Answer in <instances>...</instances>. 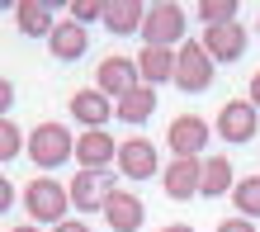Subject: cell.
Returning a JSON list of instances; mask_svg holds the SVG:
<instances>
[{
	"instance_id": "obj_1",
	"label": "cell",
	"mask_w": 260,
	"mask_h": 232,
	"mask_svg": "<svg viewBox=\"0 0 260 232\" xmlns=\"http://www.w3.org/2000/svg\"><path fill=\"white\" fill-rule=\"evenodd\" d=\"M28 161L43 166V171H57V166H67L76 161V137L67 123H57V119H43L34 133H28Z\"/></svg>"
},
{
	"instance_id": "obj_2",
	"label": "cell",
	"mask_w": 260,
	"mask_h": 232,
	"mask_svg": "<svg viewBox=\"0 0 260 232\" xmlns=\"http://www.w3.org/2000/svg\"><path fill=\"white\" fill-rule=\"evenodd\" d=\"M24 204H28V223H67V209H71V185H57L52 176H38V180H28V190H24Z\"/></svg>"
},
{
	"instance_id": "obj_3",
	"label": "cell",
	"mask_w": 260,
	"mask_h": 232,
	"mask_svg": "<svg viewBox=\"0 0 260 232\" xmlns=\"http://www.w3.org/2000/svg\"><path fill=\"white\" fill-rule=\"evenodd\" d=\"M185 10L171 5V0H156V5H147V24H142V43L147 48H175V43H185Z\"/></svg>"
},
{
	"instance_id": "obj_4",
	"label": "cell",
	"mask_w": 260,
	"mask_h": 232,
	"mask_svg": "<svg viewBox=\"0 0 260 232\" xmlns=\"http://www.w3.org/2000/svg\"><path fill=\"white\" fill-rule=\"evenodd\" d=\"M213 71H218V62H213V57L204 52V43L185 38V43L175 48V85H180V90H189V95H199V90H208Z\"/></svg>"
},
{
	"instance_id": "obj_5",
	"label": "cell",
	"mask_w": 260,
	"mask_h": 232,
	"mask_svg": "<svg viewBox=\"0 0 260 232\" xmlns=\"http://www.w3.org/2000/svg\"><path fill=\"white\" fill-rule=\"evenodd\" d=\"M255 133H260V109L251 100H227L218 109V137H222V142L241 147V142H251Z\"/></svg>"
},
{
	"instance_id": "obj_6",
	"label": "cell",
	"mask_w": 260,
	"mask_h": 232,
	"mask_svg": "<svg viewBox=\"0 0 260 232\" xmlns=\"http://www.w3.org/2000/svg\"><path fill=\"white\" fill-rule=\"evenodd\" d=\"M118 190L109 171H76L71 176V209L81 213H104V204H109V194Z\"/></svg>"
},
{
	"instance_id": "obj_7",
	"label": "cell",
	"mask_w": 260,
	"mask_h": 232,
	"mask_svg": "<svg viewBox=\"0 0 260 232\" xmlns=\"http://www.w3.org/2000/svg\"><path fill=\"white\" fill-rule=\"evenodd\" d=\"M161 185H166V199H199L204 190V157H171V166L161 171Z\"/></svg>"
},
{
	"instance_id": "obj_8",
	"label": "cell",
	"mask_w": 260,
	"mask_h": 232,
	"mask_svg": "<svg viewBox=\"0 0 260 232\" xmlns=\"http://www.w3.org/2000/svg\"><path fill=\"white\" fill-rule=\"evenodd\" d=\"M208 137H213V128H208V119H199V114H180V119H171V128H166V142H171L175 157H204Z\"/></svg>"
},
{
	"instance_id": "obj_9",
	"label": "cell",
	"mask_w": 260,
	"mask_h": 232,
	"mask_svg": "<svg viewBox=\"0 0 260 232\" xmlns=\"http://www.w3.org/2000/svg\"><path fill=\"white\" fill-rule=\"evenodd\" d=\"M95 81H100V90H104L109 100H123L128 90L142 85V71H137L133 57H118V52H114V57H104L100 67H95Z\"/></svg>"
},
{
	"instance_id": "obj_10",
	"label": "cell",
	"mask_w": 260,
	"mask_h": 232,
	"mask_svg": "<svg viewBox=\"0 0 260 232\" xmlns=\"http://www.w3.org/2000/svg\"><path fill=\"white\" fill-rule=\"evenodd\" d=\"M76 161H81V171H109L118 166V142L104 128H85L76 137Z\"/></svg>"
},
{
	"instance_id": "obj_11",
	"label": "cell",
	"mask_w": 260,
	"mask_h": 232,
	"mask_svg": "<svg viewBox=\"0 0 260 232\" xmlns=\"http://www.w3.org/2000/svg\"><path fill=\"white\" fill-rule=\"evenodd\" d=\"M204 52L218 62V67H227V62H237L241 52H246V28H241V19L232 24H218V28H204Z\"/></svg>"
},
{
	"instance_id": "obj_12",
	"label": "cell",
	"mask_w": 260,
	"mask_h": 232,
	"mask_svg": "<svg viewBox=\"0 0 260 232\" xmlns=\"http://www.w3.org/2000/svg\"><path fill=\"white\" fill-rule=\"evenodd\" d=\"M104 223H109L114 232H142V223H147V204H142V194H133V190H114V194H109V204H104Z\"/></svg>"
},
{
	"instance_id": "obj_13",
	"label": "cell",
	"mask_w": 260,
	"mask_h": 232,
	"mask_svg": "<svg viewBox=\"0 0 260 232\" xmlns=\"http://www.w3.org/2000/svg\"><path fill=\"white\" fill-rule=\"evenodd\" d=\"M118 171H123L128 180H151V176H161L156 147H151L147 137H128V142H118Z\"/></svg>"
},
{
	"instance_id": "obj_14",
	"label": "cell",
	"mask_w": 260,
	"mask_h": 232,
	"mask_svg": "<svg viewBox=\"0 0 260 232\" xmlns=\"http://www.w3.org/2000/svg\"><path fill=\"white\" fill-rule=\"evenodd\" d=\"M71 119L81 123V128H104L109 119H118V109H114V100L104 95L100 85H90V90H76L71 95Z\"/></svg>"
},
{
	"instance_id": "obj_15",
	"label": "cell",
	"mask_w": 260,
	"mask_h": 232,
	"mask_svg": "<svg viewBox=\"0 0 260 232\" xmlns=\"http://www.w3.org/2000/svg\"><path fill=\"white\" fill-rule=\"evenodd\" d=\"M14 24H19L24 38H52V28L62 19H57V5H48V0H19L14 5Z\"/></svg>"
},
{
	"instance_id": "obj_16",
	"label": "cell",
	"mask_w": 260,
	"mask_h": 232,
	"mask_svg": "<svg viewBox=\"0 0 260 232\" xmlns=\"http://www.w3.org/2000/svg\"><path fill=\"white\" fill-rule=\"evenodd\" d=\"M90 48V34H85V24H76V19H62L52 28V38H48V52L57 62H81Z\"/></svg>"
},
{
	"instance_id": "obj_17",
	"label": "cell",
	"mask_w": 260,
	"mask_h": 232,
	"mask_svg": "<svg viewBox=\"0 0 260 232\" xmlns=\"http://www.w3.org/2000/svg\"><path fill=\"white\" fill-rule=\"evenodd\" d=\"M142 24H147V10L137 5V0H104V28H109V34L128 38Z\"/></svg>"
},
{
	"instance_id": "obj_18",
	"label": "cell",
	"mask_w": 260,
	"mask_h": 232,
	"mask_svg": "<svg viewBox=\"0 0 260 232\" xmlns=\"http://www.w3.org/2000/svg\"><path fill=\"white\" fill-rule=\"evenodd\" d=\"M137 71H142V85H151V90L161 81H175V48H142Z\"/></svg>"
},
{
	"instance_id": "obj_19",
	"label": "cell",
	"mask_w": 260,
	"mask_h": 232,
	"mask_svg": "<svg viewBox=\"0 0 260 232\" xmlns=\"http://www.w3.org/2000/svg\"><path fill=\"white\" fill-rule=\"evenodd\" d=\"M114 109H118V123H147L151 114H156V90L137 85V90H128L123 100H114Z\"/></svg>"
},
{
	"instance_id": "obj_20",
	"label": "cell",
	"mask_w": 260,
	"mask_h": 232,
	"mask_svg": "<svg viewBox=\"0 0 260 232\" xmlns=\"http://www.w3.org/2000/svg\"><path fill=\"white\" fill-rule=\"evenodd\" d=\"M237 190V176H232V157H204V199H218V194H232Z\"/></svg>"
},
{
	"instance_id": "obj_21",
	"label": "cell",
	"mask_w": 260,
	"mask_h": 232,
	"mask_svg": "<svg viewBox=\"0 0 260 232\" xmlns=\"http://www.w3.org/2000/svg\"><path fill=\"white\" fill-rule=\"evenodd\" d=\"M232 204H237V213L241 218H260V176H241L237 180V190H232Z\"/></svg>"
},
{
	"instance_id": "obj_22",
	"label": "cell",
	"mask_w": 260,
	"mask_h": 232,
	"mask_svg": "<svg viewBox=\"0 0 260 232\" xmlns=\"http://www.w3.org/2000/svg\"><path fill=\"white\" fill-rule=\"evenodd\" d=\"M241 10V0H199V19L204 28H218V24H232Z\"/></svg>"
},
{
	"instance_id": "obj_23",
	"label": "cell",
	"mask_w": 260,
	"mask_h": 232,
	"mask_svg": "<svg viewBox=\"0 0 260 232\" xmlns=\"http://www.w3.org/2000/svg\"><path fill=\"white\" fill-rule=\"evenodd\" d=\"M19 152H24V133H19V123H14V119H0V157L14 161Z\"/></svg>"
},
{
	"instance_id": "obj_24",
	"label": "cell",
	"mask_w": 260,
	"mask_h": 232,
	"mask_svg": "<svg viewBox=\"0 0 260 232\" xmlns=\"http://www.w3.org/2000/svg\"><path fill=\"white\" fill-rule=\"evenodd\" d=\"M67 19H76V24H95V19H104V5L100 0H71V14Z\"/></svg>"
},
{
	"instance_id": "obj_25",
	"label": "cell",
	"mask_w": 260,
	"mask_h": 232,
	"mask_svg": "<svg viewBox=\"0 0 260 232\" xmlns=\"http://www.w3.org/2000/svg\"><path fill=\"white\" fill-rule=\"evenodd\" d=\"M218 232H255V223H251V218H241V213H237V218L218 223Z\"/></svg>"
},
{
	"instance_id": "obj_26",
	"label": "cell",
	"mask_w": 260,
	"mask_h": 232,
	"mask_svg": "<svg viewBox=\"0 0 260 232\" xmlns=\"http://www.w3.org/2000/svg\"><path fill=\"white\" fill-rule=\"evenodd\" d=\"M10 104H14V85L0 81V114H10Z\"/></svg>"
},
{
	"instance_id": "obj_27",
	"label": "cell",
	"mask_w": 260,
	"mask_h": 232,
	"mask_svg": "<svg viewBox=\"0 0 260 232\" xmlns=\"http://www.w3.org/2000/svg\"><path fill=\"white\" fill-rule=\"evenodd\" d=\"M14 199H19V190H14V185L5 180V185H0V209H10V204H14Z\"/></svg>"
},
{
	"instance_id": "obj_28",
	"label": "cell",
	"mask_w": 260,
	"mask_h": 232,
	"mask_svg": "<svg viewBox=\"0 0 260 232\" xmlns=\"http://www.w3.org/2000/svg\"><path fill=\"white\" fill-rule=\"evenodd\" d=\"M52 232H90V227H85V223H81V218H67V223H57V227H52Z\"/></svg>"
},
{
	"instance_id": "obj_29",
	"label": "cell",
	"mask_w": 260,
	"mask_h": 232,
	"mask_svg": "<svg viewBox=\"0 0 260 232\" xmlns=\"http://www.w3.org/2000/svg\"><path fill=\"white\" fill-rule=\"evenodd\" d=\"M246 100H251V104H255V109H260V71L251 76V95H246Z\"/></svg>"
},
{
	"instance_id": "obj_30",
	"label": "cell",
	"mask_w": 260,
	"mask_h": 232,
	"mask_svg": "<svg viewBox=\"0 0 260 232\" xmlns=\"http://www.w3.org/2000/svg\"><path fill=\"white\" fill-rule=\"evenodd\" d=\"M161 232H194L189 223H171V227H161Z\"/></svg>"
},
{
	"instance_id": "obj_31",
	"label": "cell",
	"mask_w": 260,
	"mask_h": 232,
	"mask_svg": "<svg viewBox=\"0 0 260 232\" xmlns=\"http://www.w3.org/2000/svg\"><path fill=\"white\" fill-rule=\"evenodd\" d=\"M10 232H38V227L34 223H19V227H10Z\"/></svg>"
},
{
	"instance_id": "obj_32",
	"label": "cell",
	"mask_w": 260,
	"mask_h": 232,
	"mask_svg": "<svg viewBox=\"0 0 260 232\" xmlns=\"http://www.w3.org/2000/svg\"><path fill=\"white\" fill-rule=\"evenodd\" d=\"M255 34H260V19H255Z\"/></svg>"
}]
</instances>
